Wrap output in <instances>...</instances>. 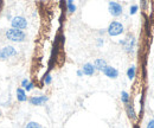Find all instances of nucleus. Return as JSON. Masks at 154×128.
<instances>
[{
    "instance_id": "5",
    "label": "nucleus",
    "mask_w": 154,
    "mask_h": 128,
    "mask_svg": "<svg viewBox=\"0 0 154 128\" xmlns=\"http://www.w3.org/2000/svg\"><path fill=\"white\" fill-rule=\"evenodd\" d=\"M109 12H110L111 15L119 17V15L122 13V6H121L119 2L110 1V2H109Z\"/></svg>"
},
{
    "instance_id": "4",
    "label": "nucleus",
    "mask_w": 154,
    "mask_h": 128,
    "mask_svg": "<svg viewBox=\"0 0 154 128\" xmlns=\"http://www.w3.org/2000/svg\"><path fill=\"white\" fill-rule=\"evenodd\" d=\"M14 55H17V51L13 46H6L0 50V59H7Z\"/></svg>"
},
{
    "instance_id": "1",
    "label": "nucleus",
    "mask_w": 154,
    "mask_h": 128,
    "mask_svg": "<svg viewBox=\"0 0 154 128\" xmlns=\"http://www.w3.org/2000/svg\"><path fill=\"white\" fill-rule=\"evenodd\" d=\"M6 37H7V39L13 40V42H23V40L26 38V34H25L23 31H20V30L10 29V30L6 32Z\"/></svg>"
},
{
    "instance_id": "3",
    "label": "nucleus",
    "mask_w": 154,
    "mask_h": 128,
    "mask_svg": "<svg viewBox=\"0 0 154 128\" xmlns=\"http://www.w3.org/2000/svg\"><path fill=\"white\" fill-rule=\"evenodd\" d=\"M11 25H12V29H15V30H21V29H25L27 26V21L25 18L23 17H14L12 20H11Z\"/></svg>"
},
{
    "instance_id": "8",
    "label": "nucleus",
    "mask_w": 154,
    "mask_h": 128,
    "mask_svg": "<svg viewBox=\"0 0 154 128\" xmlns=\"http://www.w3.org/2000/svg\"><path fill=\"white\" fill-rule=\"evenodd\" d=\"M82 72H83L84 75L91 76V75H94V72H95V68H94V65H92L91 63H87V64H84Z\"/></svg>"
},
{
    "instance_id": "18",
    "label": "nucleus",
    "mask_w": 154,
    "mask_h": 128,
    "mask_svg": "<svg viewBox=\"0 0 154 128\" xmlns=\"http://www.w3.org/2000/svg\"><path fill=\"white\" fill-rule=\"evenodd\" d=\"M147 128H154V119L151 120V121L147 124Z\"/></svg>"
},
{
    "instance_id": "17",
    "label": "nucleus",
    "mask_w": 154,
    "mask_h": 128,
    "mask_svg": "<svg viewBox=\"0 0 154 128\" xmlns=\"http://www.w3.org/2000/svg\"><path fill=\"white\" fill-rule=\"evenodd\" d=\"M138 8H139V6H138V5H133V6L131 7V14H135V13H136V11H138Z\"/></svg>"
},
{
    "instance_id": "22",
    "label": "nucleus",
    "mask_w": 154,
    "mask_h": 128,
    "mask_svg": "<svg viewBox=\"0 0 154 128\" xmlns=\"http://www.w3.org/2000/svg\"><path fill=\"white\" fill-rule=\"evenodd\" d=\"M0 116H1V112H0Z\"/></svg>"
},
{
    "instance_id": "15",
    "label": "nucleus",
    "mask_w": 154,
    "mask_h": 128,
    "mask_svg": "<svg viewBox=\"0 0 154 128\" xmlns=\"http://www.w3.org/2000/svg\"><path fill=\"white\" fill-rule=\"evenodd\" d=\"M25 128H43L38 122H33V121H31V122H29L26 126H25Z\"/></svg>"
},
{
    "instance_id": "12",
    "label": "nucleus",
    "mask_w": 154,
    "mask_h": 128,
    "mask_svg": "<svg viewBox=\"0 0 154 128\" xmlns=\"http://www.w3.org/2000/svg\"><path fill=\"white\" fill-rule=\"evenodd\" d=\"M127 76H128L129 80H133V78L135 77V67H134V65H132V67L127 70Z\"/></svg>"
},
{
    "instance_id": "14",
    "label": "nucleus",
    "mask_w": 154,
    "mask_h": 128,
    "mask_svg": "<svg viewBox=\"0 0 154 128\" xmlns=\"http://www.w3.org/2000/svg\"><path fill=\"white\" fill-rule=\"evenodd\" d=\"M67 6H68V11H69V12H75V11H76V6L74 5V2H73L71 0L67 1Z\"/></svg>"
},
{
    "instance_id": "10",
    "label": "nucleus",
    "mask_w": 154,
    "mask_h": 128,
    "mask_svg": "<svg viewBox=\"0 0 154 128\" xmlns=\"http://www.w3.org/2000/svg\"><path fill=\"white\" fill-rule=\"evenodd\" d=\"M17 99H18L19 102H24V101L27 100L26 93H25V90H24L23 88H18V89H17Z\"/></svg>"
},
{
    "instance_id": "13",
    "label": "nucleus",
    "mask_w": 154,
    "mask_h": 128,
    "mask_svg": "<svg viewBox=\"0 0 154 128\" xmlns=\"http://www.w3.org/2000/svg\"><path fill=\"white\" fill-rule=\"evenodd\" d=\"M121 100H122V102H123L125 105L129 103V95H128L127 91H122V93H121Z\"/></svg>"
},
{
    "instance_id": "20",
    "label": "nucleus",
    "mask_w": 154,
    "mask_h": 128,
    "mask_svg": "<svg viewBox=\"0 0 154 128\" xmlns=\"http://www.w3.org/2000/svg\"><path fill=\"white\" fill-rule=\"evenodd\" d=\"M29 84V81L27 80H23V82H21V86L24 87V88H26V86Z\"/></svg>"
},
{
    "instance_id": "7",
    "label": "nucleus",
    "mask_w": 154,
    "mask_h": 128,
    "mask_svg": "<svg viewBox=\"0 0 154 128\" xmlns=\"http://www.w3.org/2000/svg\"><path fill=\"white\" fill-rule=\"evenodd\" d=\"M48 96H33L30 99V103L33 105V106H42L43 103H45L48 101Z\"/></svg>"
},
{
    "instance_id": "6",
    "label": "nucleus",
    "mask_w": 154,
    "mask_h": 128,
    "mask_svg": "<svg viewBox=\"0 0 154 128\" xmlns=\"http://www.w3.org/2000/svg\"><path fill=\"white\" fill-rule=\"evenodd\" d=\"M103 74H104L107 77H109V78H116V77L119 76V71H117L115 68L108 67V65L103 69Z\"/></svg>"
},
{
    "instance_id": "21",
    "label": "nucleus",
    "mask_w": 154,
    "mask_h": 128,
    "mask_svg": "<svg viewBox=\"0 0 154 128\" xmlns=\"http://www.w3.org/2000/svg\"><path fill=\"white\" fill-rule=\"evenodd\" d=\"M77 75H78V76H82V75H83V72H82L81 70H78V71H77Z\"/></svg>"
},
{
    "instance_id": "2",
    "label": "nucleus",
    "mask_w": 154,
    "mask_h": 128,
    "mask_svg": "<svg viewBox=\"0 0 154 128\" xmlns=\"http://www.w3.org/2000/svg\"><path fill=\"white\" fill-rule=\"evenodd\" d=\"M123 32V25L119 21H113L108 27V33L110 36H119Z\"/></svg>"
},
{
    "instance_id": "9",
    "label": "nucleus",
    "mask_w": 154,
    "mask_h": 128,
    "mask_svg": "<svg viewBox=\"0 0 154 128\" xmlns=\"http://www.w3.org/2000/svg\"><path fill=\"white\" fill-rule=\"evenodd\" d=\"M92 65H94L95 70L97 69V70H102V71H103V69L107 67V63H106V61H104V59L98 58V59H96V61H95V63H94Z\"/></svg>"
},
{
    "instance_id": "16",
    "label": "nucleus",
    "mask_w": 154,
    "mask_h": 128,
    "mask_svg": "<svg viewBox=\"0 0 154 128\" xmlns=\"http://www.w3.org/2000/svg\"><path fill=\"white\" fill-rule=\"evenodd\" d=\"M44 82H45L46 84H50V83H51V76H50V74H46V75H45Z\"/></svg>"
},
{
    "instance_id": "19",
    "label": "nucleus",
    "mask_w": 154,
    "mask_h": 128,
    "mask_svg": "<svg viewBox=\"0 0 154 128\" xmlns=\"http://www.w3.org/2000/svg\"><path fill=\"white\" fill-rule=\"evenodd\" d=\"M32 87H33V83H29V84L26 86L25 90H27V91H29V90H31V89H32Z\"/></svg>"
},
{
    "instance_id": "11",
    "label": "nucleus",
    "mask_w": 154,
    "mask_h": 128,
    "mask_svg": "<svg viewBox=\"0 0 154 128\" xmlns=\"http://www.w3.org/2000/svg\"><path fill=\"white\" fill-rule=\"evenodd\" d=\"M126 110H127V114H128L129 119H132V120H135V119H136V114H135V112H134L133 105L127 103V105H126Z\"/></svg>"
}]
</instances>
